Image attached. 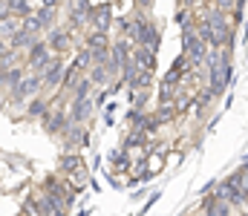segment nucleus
Returning a JSON list of instances; mask_svg holds the SVG:
<instances>
[{"instance_id": "21", "label": "nucleus", "mask_w": 248, "mask_h": 216, "mask_svg": "<svg viewBox=\"0 0 248 216\" xmlns=\"http://www.w3.org/2000/svg\"><path fill=\"white\" fill-rule=\"evenodd\" d=\"M150 84H153V72H139L130 84V92H147Z\"/></svg>"}, {"instance_id": "26", "label": "nucleus", "mask_w": 248, "mask_h": 216, "mask_svg": "<svg viewBox=\"0 0 248 216\" xmlns=\"http://www.w3.org/2000/svg\"><path fill=\"white\" fill-rule=\"evenodd\" d=\"M237 173V179H240V190H243V196L248 199V170H234Z\"/></svg>"}, {"instance_id": "5", "label": "nucleus", "mask_w": 248, "mask_h": 216, "mask_svg": "<svg viewBox=\"0 0 248 216\" xmlns=\"http://www.w3.org/2000/svg\"><path fill=\"white\" fill-rule=\"evenodd\" d=\"M63 72H66V61H63V55H52V61H49V67L44 70V92L49 89V92H55V89H61V81H63Z\"/></svg>"}, {"instance_id": "4", "label": "nucleus", "mask_w": 248, "mask_h": 216, "mask_svg": "<svg viewBox=\"0 0 248 216\" xmlns=\"http://www.w3.org/2000/svg\"><path fill=\"white\" fill-rule=\"evenodd\" d=\"M116 26V14H113V3H95L90 12V29L110 35V29Z\"/></svg>"}, {"instance_id": "1", "label": "nucleus", "mask_w": 248, "mask_h": 216, "mask_svg": "<svg viewBox=\"0 0 248 216\" xmlns=\"http://www.w3.org/2000/svg\"><path fill=\"white\" fill-rule=\"evenodd\" d=\"M38 95H44V78L26 72V78L6 95V104H9V107H26V101L38 98Z\"/></svg>"}, {"instance_id": "15", "label": "nucleus", "mask_w": 248, "mask_h": 216, "mask_svg": "<svg viewBox=\"0 0 248 216\" xmlns=\"http://www.w3.org/2000/svg\"><path fill=\"white\" fill-rule=\"evenodd\" d=\"M49 110V98L46 95H38L32 101H26V118H44Z\"/></svg>"}, {"instance_id": "7", "label": "nucleus", "mask_w": 248, "mask_h": 216, "mask_svg": "<svg viewBox=\"0 0 248 216\" xmlns=\"http://www.w3.org/2000/svg\"><path fill=\"white\" fill-rule=\"evenodd\" d=\"M58 139L63 142V150H81L90 144V130L84 124H69Z\"/></svg>"}, {"instance_id": "9", "label": "nucleus", "mask_w": 248, "mask_h": 216, "mask_svg": "<svg viewBox=\"0 0 248 216\" xmlns=\"http://www.w3.org/2000/svg\"><path fill=\"white\" fill-rule=\"evenodd\" d=\"M78 167H84L81 150H63L61 156H58V176H72Z\"/></svg>"}, {"instance_id": "8", "label": "nucleus", "mask_w": 248, "mask_h": 216, "mask_svg": "<svg viewBox=\"0 0 248 216\" xmlns=\"http://www.w3.org/2000/svg\"><path fill=\"white\" fill-rule=\"evenodd\" d=\"M93 113H95V98L93 95L84 98V101H69V124H84L87 127Z\"/></svg>"}, {"instance_id": "24", "label": "nucleus", "mask_w": 248, "mask_h": 216, "mask_svg": "<svg viewBox=\"0 0 248 216\" xmlns=\"http://www.w3.org/2000/svg\"><path fill=\"white\" fill-rule=\"evenodd\" d=\"M20 29H26V32H29V35H35V38H44V29H41V23H38V17H35V14L23 17V20H20Z\"/></svg>"}, {"instance_id": "20", "label": "nucleus", "mask_w": 248, "mask_h": 216, "mask_svg": "<svg viewBox=\"0 0 248 216\" xmlns=\"http://www.w3.org/2000/svg\"><path fill=\"white\" fill-rule=\"evenodd\" d=\"M9 12H12V17H17V20H23V17L35 14L29 0H9Z\"/></svg>"}, {"instance_id": "2", "label": "nucleus", "mask_w": 248, "mask_h": 216, "mask_svg": "<svg viewBox=\"0 0 248 216\" xmlns=\"http://www.w3.org/2000/svg\"><path fill=\"white\" fill-rule=\"evenodd\" d=\"M182 49H185L190 67H199V64L208 61V46L196 38V23L193 20H185L182 23Z\"/></svg>"}, {"instance_id": "23", "label": "nucleus", "mask_w": 248, "mask_h": 216, "mask_svg": "<svg viewBox=\"0 0 248 216\" xmlns=\"http://www.w3.org/2000/svg\"><path fill=\"white\" fill-rule=\"evenodd\" d=\"M153 115L159 118V124H168V121H173L179 113H176V107H173V104H159V110H156Z\"/></svg>"}, {"instance_id": "10", "label": "nucleus", "mask_w": 248, "mask_h": 216, "mask_svg": "<svg viewBox=\"0 0 248 216\" xmlns=\"http://www.w3.org/2000/svg\"><path fill=\"white\" fill-rule=\"evenodd\" d=\"M110 46H113L110 35L95 32V29H87V35H84V49H90V52H104V49H110Z\"/></svg>"}, {"instance_id": "16", "label": "nucleus", "mask_w": 248, "mask_h": 216, "mask_svg": "<svg viewBox=\"0 0 248 216\" xmlns=\"http://www.w3.org/2000/svg\"><path fill=\"white\" fill-rule=\"evenodd\" d=\"M110 164H113L116 173H127V170L133 167V158L127 156V150H119V147H116V150L110 153Z\"/></svg>"}, {"instance_id": "22", "label": "nucleus", "mask_w": 248, "mask_h": 216, "mask_svg": "<svg viewBox=\"0 0 248 216\" xmlns=\"http://www.w3.org/2000/svg\"><path fill=\"white\" fill-rule=\"evenodd\" d=\"M87 78L93 81V86H107V84L113 81V78L107 75V70H104V67H93V70L87 72Z\"/></svg>"}, {"instance_id": "30", "label": "nucleus", "mask_w": 248, "mask_h": 216, "mask_svg": "<svg viewBox=\"0 0 248 216\" xmlns=\"http://www.w3.org/2000/svg\"><path fill=\"white\" fill-rule=\"evenodd\" d=\"M136 6H139L141 12H150V6H153V0H136Z\"/></svg>"}, {"instance_id": "13", "label": "nucleus", "mask_w": 248, "mask_h": 216, "mask_svg": "<svg viewBox=\"0 0 248 216\" xmlns=\"http://www.w3.org/2000/svg\"><path fill=\"white\" fill-rule=\"evenodd\" d=\"M35 17H38V23H41L44 35H46V32H52V29L58 26V9H44V6H38V9H35Z\"/></svg>"}, {"instance_id": "28", "label": "nucleus", "mask_w": 248, "mask_h": 216, "mask_svg": "<svg viewBox=\"0 0 248 216\" xmlns=\"http://www.w3.org/2000/svg\"><path fill=\"white\" fill-rule=\"evenodd\" d=\"M243 9H246V0H237V6H234V23L243 20Z\"/></svg>"}, {"instance_id": "6", "label": "nucleus", "mask_w": 248, "mask_h": 216, "mask_svg": "<svg viewBox=\"0 0 248 216\" xmlns=\"http://www.w3.org/2000/svg\"><path fill=\"white\" fill-rule=\"evenodd\" d=\"M46 43H49V52L52 55H66L72 49L75 38H72V32L66 26H55L52 32H46Z\"/></svg>"}, {"instance_id": "19", "label": "nucleus", "mask_w": 248, "mask_h": 216, "mask_svg": "<svg viewBox=\"0 0 248 216\" xmlns=\"http://www.w3.org/2000/svg\"><path fill=\"white\" fill-rule=\"evenodd\" d=\"M93 89H95V86H93V81H90V78L84 75V78H81V81L75 84V89H72L69 101H84V98H90V95H93Z\"/></svg>"}, {"instance_id": "14", "label": "nucleus", "mask_w": 248, "mask_h": 216, "mask_svg": "<svg viewBox=\"0 0 248 216\" xmlns=\"http://www.w3.org/2000/svg\"><path fill=\"white\" fill-rule=\"evenodd\" d=\"M196 38H199L205 46H211V49H219V41H217V35H214L211 23H208L205 17H199V20H196Z\"/></svg>"}, {"instance_id": "32", "label": "nucleus", "mask_w": 248, "mask_h": 216, "mask_svg": "<svg viewBox=\"0 0 248 216\" xmlns=\"http://www.w3.org/2000/svg\"><path fill=\"white\" fill-rule=\"evenodd\" d=\"M202 3H217V0H202Z\"/></svg>"}, {"instance_id": "12", "label": "nucleus", "mask_w": 248, "mask_h": 216, "mask_svg": "<svg viewBox=\"0 0 248 216\" xmlns=\"http://www.w3.org/2000/svg\"><path fill=\"white\" fill-rule=\"evenodd\" d=\"M133 64L141 72H153L156 70V55L150 49H144V46H133Z\"/></svg>"}, {"instance_id": "29", "label": "nucleus", "mask_w": 248, "mask_h": 216, "mask_svg": "<svg viewBox=\"0 0 248 216\" xmlns=\"http://www.w3.org/2000/svg\"><path fill=\"white\" fill-rule=\"evenodd\" d=\"M217 9L219 12H228V9H234V0H217Z\"/></svg>"}, {"instance_id": "11", "label": "nucleus", "mask_w": 248, "mask_h": 216, "mask_svg": "<svg viewBox=\"0 0 248 216\" xmlns=\"http://www.w3.org/2000/svg\"><path fill=\"white\" fill-rule=\"evenodd\" d=\"M38 41H41V38H35V35H29L26 29H20V32H15V35L9 38V46H12L15 52H23V55H26Z\"/></svg>"}, {"instance_id": "3", "label": "nucleus", "mask_w": 248, "mask_h": 216, "mask_svg": "<svg viewBox=\"0 0 248 216\" xmlns=\"http://www.w3.org/2000/svg\"><path fill=\"white\" fill-rule=\"evenodd\" d=\"M49 61H52V52H49L46 38H41V41L23 55V64H26V70L32 72V75H44V70L49 67Z\"/></svg>"}, {"instance_id": "18", "label": "nucleus", "mask_w": 248, "mask_h": 216, "mask_svg": "<svg viewBox=\"0 0 248 216\" xmlns=\"http://www.w3.org/2000/svg\"><path fill=\"white\" fill-rule=\"evenodd\" d=\"M133 147H139V150H144V147H147V133H139V130H130V133L124 136V142H122V150H133Z\"/></svg>"}, {"instance_id": "31", "label": "nucleus", "mask_w": 248, "mask_h": 216, "mask_svg": "<svg viewBox=\"0 0 248 216\" xmlns=\"http://www.w3.org/2000/svg\"><path fill=\"white\" fill-rule=\"evenodd\" d=\"M240 170H248V156L243 158V164H240Z\"/></svg>"}, {"instance_id": "25", "label": "nucleus", "mask_w": 248, "mask_h": 216, "mask_svg": "<svg viewBox=\"0 0 248 216\" xmlns=\"http://www.w3.org/2000/svg\"><path fill=\"white\" fill-rule=\"evenodd\" d=\"M15 32H20V20H17V17H9V20L0 23V38H3V41H9Z\"/></svg>"}, {"instance_id": "17", "label": "nucleus", "mask_w": 248, "mask_h": 216, "mask_svg": "<svg viewBox=\"0 0 248 216\" xmlns=\"http://www.w3.org/2000/svg\"><path fill=\"white\" fill-rule=\"evenodd\" d=\"M69 67H75V70L81 72V75H87V72L93 70V52H90V49H84V46H81V49H78V52H75V61H72V64H69Z\"/></svg>"}, {"instance_id": "27", "label": "nucleus", "mask_w": 248, "mask_h": 216, "mask_svg": "<svg viewBox=\"0 0 248 216\" xmlns=\"http://www.w3.org/2000/svg\"><path fill=\"white\" fill-rule=\"evenodd\" d=\"M231 211H234L231 205H225V202H219V205L214 208V214H211V216H231Z\"/></svg>"}]
</instances>
